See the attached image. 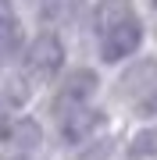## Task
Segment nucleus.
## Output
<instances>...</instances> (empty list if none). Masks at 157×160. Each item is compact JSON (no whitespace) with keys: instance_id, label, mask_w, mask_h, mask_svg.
I'll return each instance as SVG.
<instances>
[{"instance_id":"13","label":"nucleus","mask_w":157,"mask_h":160,"mask_svg":"<svg viewBox=\"0 0 157 160\" xmlns=\"http://www.w3.org/2000/svg\"><path fill=\"white\" fill-rule=\"evenodd\" d=\"M154 7H157V0H154Z\"/></svg>"},{"instance_id":"4","label":"nucleus","mask_w":157,"mask_h":160,"mask_svg":"<svg viewBox=\"0 0 157 160\" xmlns=\"http://www.w3.org/2000/svg\"><path fill=\"white\" fill-rule=\"evenodd\" d=\"M93 96H97V75L89 68H79L61 82L57 96H54V114L64 118V114H75V110H86Z\"/></svg>"},{"instance_id":"11","label":"nucleus","mask_w":157,"mask_h":160,"mask_svg":"<svg viewBox=\"0 0 157 160\" xmlns=\"http://www.w3.org/2000/svg\"><path fill=\"white\" fill-rule=\"evenodd\" d=\"M7 18H14V7L11 0H0V22H7Z\"/></svg>"},{"instance_id":"12","label":"nucleus","mask_w":157,"mask_h":160,"mask_svg":"<svg viewBox=\"0 0 157 160\" xmlns=\"http://www.w3.org/2000/svg\"><path fill=\"white\" fill-rule=\"evenodd\" d=\"M36 4H43V0H36Z\"/></svg>"},{"instance_id":"1","label":"nucleus","mask_w":157,"mask_h":160,"mask_svg":"<svg viewBox=\"0 0 157 160\" xmlns=\"http://www.w3.org/2000/svg\"><path fill=\"white\" fill-rule=\"evenodd\" d=\"M93 32L100 39V57L107 64L132 57L143 43V25L132 11V0H100L93 7Z\"/></svg>"},{"instance_id":"10","label":"nucleus","mask_w":157,"mask_h":160,"mask_svg":"<svg viewBox=\"0 0 157 160\" xmlns=\"http://www.w3.org/2000/svg\"><path fill=\"white\" fill-rule=\"evenodd\" d=\"M139 110H143V114H154V118H157V89H154V92H146V100L139 103Z\"/></svg>"},{"instance_id":"8","label":"nucleus","mask_w":157,"mask_h":160,"mask_svg":"<svg viewBox=\"0 0 157 160\" xmlns=\"http://www.w3.org/2000/svg\"><path fill=\"white\" fill-rule=\"evenodd\" d=\"M39 11H43V18H50V22H71L75 11H82V0H43Z\"/></svg>"},{"instance_id":"2","label":"nucleus","mask_w":157,"mask_h":160,"mask_svg":"<svg viewBox=\"0 0 157 160\" xmlns=\"http://www.w3.org/2000/svg\"><path fill=\"white\" fill-rule=\"evenodd\" d=\"M64 68V43L57 32H39L25 46V78L29 82H50Z\"/></svg>"},{"instance_id":"5","label":"nucleus","mask_w":157,"mask_h":160,"mask_svg":"<svg viewBox=\"0 0 157 160\" xmlns=\"http://www.w3.org/2000/svg\"><path fill=\"white\" fill-rule=\"evenodd\" d=\"M100 125H104V114H100L97 107H86V110H75V114L57 118V135L68 146H79V142H86Z\"/></svg>"},{"instance_id":"3","label":"nucleus","mask_w":157,"mask_h":160,"mask_svg":"<svg viewBox=\"0 0 157 160\" xmlns=\"http://www.w3.org/2000/svg\"><path fill=\"white\" fill-rule=\"evenodd\" d=\"M43 142V128L36 118H14L0 125V160H29Z\"/></svg>"},{"instance_id":"6","label":"nucleus","mask_w":157,"mask_h":160,"mask_svg":"<svg viewBox=\"0 0 157 160\" xmlns=\"http://www.w3.org/2000/svg\"><path fill=\"white\" fill-rule=\"evenodd\" d=\"M29 86L32 82L25 78V75H18V78H11V82L0 86V125L22 118V107L29 103Z\"/></svg>"},{"instance_id":"9","label":"nucleus","mask_w":157,"mask_h":160,"mask_svg":"<svg viewBox=\"0 0 157 160\" xmlns=\"http://www.w3.org/2000/svg\"><path fill=\"white\" fill-rule=\"evenodd\" d=\"M132 157H157V128H143L128 146Z\"/></svg>"},{"instance_id":"7","label":"nucleus","mask_w":157,"mask_h":160,"mask_svg":"<svg viewBox=\"0 0 157 160\" xmlns=\"http://www.w3.org/2000/svg\"><path fill=\"white\" fill-rule=\"evenodd\" d=\"M22 25H18V18H7V22H0V64H7L11 57H18V50H22Z\"/></svg>"}]
</instances>
